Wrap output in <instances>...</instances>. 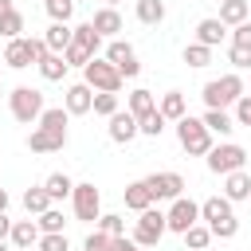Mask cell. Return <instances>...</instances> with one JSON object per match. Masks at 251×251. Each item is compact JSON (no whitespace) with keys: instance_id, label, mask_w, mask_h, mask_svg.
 <instances>
[{"instance_id":"cell-51","label":"cell","mask_w":251,"mask_h":251,"mask_svg":"<svg viewBox=\"0 0 251 251\" xmlns=\"http://www.w3.org/2000/svg\"><path fill=\"white\" fill-rule=\"evenodd\" d=\"M0 94H4V90H0Z\"/></svg>"},{"instance_id":"cell-1","label":"cell","mask_w":251,"mask_h":251,"mask_svg":"<svg viewBox=\"0 0 251 251\" xmlns=\"http://www.w3.org/2000/svg\"><path fill=\"white\" fill-rule=\"evenodd\" d=\"M200 220L212 227L216 239H235V231H239V220H235L227 196H208V200L200 204Z\"/></svg>"},{"instance_id":"cell-48","label":"cell","mask_w":251,"mask_h":251,"mask_svg":"<svg viewBox=\"0 0 251 251\" xmlns=\"http://www.w3.org/2000/svg\"><path fill=\"white\" fill-rule=\"evenodd\" d=\"M0 212H8V188H0Z\"/></svg>"},{"instance_id":"cell-21","label":"cell","mask_w":251,"mask_h":251,"mask_svg":"<svg viewBox=\"0 0 251 251\" xmlns=\"http://www.w3.org/2000/svg\"><path fill=\"white\" fill-rule=\"evenodd\" d=\"M71 39H75V27H71V24H51V27L43 31L47 51H55V55H63V51L71 47Z\"/></svg>"},{"instance_id":"cell-44","label":"cell","mask_w":251,"mask_h":251,"mask_svg":"<svg viewBox=\"0 0 251 251\" xmlns=\"http://www.w3.org/2000/svg\"><path fill=\"white\" fill-rule=\"evenodd\" d=\"M235 126H251V94H243L235 102Z\"/></svg>"},{"instance_id":"cell-46","label":"cell","mask_w":251,"mask_h":251,"mask_svg":"<svg viewBox=\"0 0 251 251\" xmlns=\"http://www.w3.org/2000/svg\"><path fill=\"white\" fill-rule=\"evenodd\" d=\"M12 224H16V220H8V212H0V239L12 235Z\"/></svg>"},{"instance_id":"cell-43","label":"cell","mask_w":251,"mask_h":251,"mask_svg":"<svg viewBox=\"0 0 251 251\" xmlns=\"http://www.w3.org/2000/svg\"><path fill=\"white\" fill-rule=\"evenodd\" d=\"M231 47H247V51H251V20L231 31Z\"/></svg>"},{"instance_id":"cell-30","label":"cell","mask_w":251,"mask_h":251,"mask_svg":"<svg viewBox=\"0 0 251 251\" xmlns=\"http://www.w3.org/2000/svg\"><path fill=\"white\" fill-rule=\"evenodd\" d=\"M43 188H47V196H51V200H67V196L75 192V180H71L67 173H51V176L43 180Z\"/></svg>"},{"instance_id":"cell-34","label":"cell","mask_w":251,"mask_h":251,"mask_svg":"<svg viewBox=\"0 0 251 251\" xmlns=\"http://www.w3.org/2000/svg\"><path fill=\"white\" fill-rule=\"evenodd\" d=\"M67 106H51V110H43V118H39V126L43 129H59V133H67Z\"/></svg>"},{"instance_id":"cell-39","label":"cell","mask_w":251,"mask_h":251,"mask_svg":"<svg viewBox=\"0 0 251 251\" xmlns=\"http://www.w3.org/2000/svg\"><path fill=\"white\" fill-rule=\"evenodd\" d=\"M82 251H114V235H106V231H90L86 235V243H82Z\"/></svg>"},{"instance_id":"cell-36","label":"cell","mask_w":251,"mask_h":251,"mask_svg":"<svg viewBox=\"0 0 251 251\" xmlns=\"http://www.w3.org/2000/svg\"><path fill=\"white\" fill-rule=\"evenodd\" d=\"M184 63L196 67V71L208 67V63H212V47H204V43H188V47H184Z\"/></svg>"},{"instance_id":"cell-42","label":"cell","mask_w":251,"mask_h":251,"mask_svg":"<svg viewBox=\"0 0 251 251\" xmlns=\"http://www.w3.org/2000/svg\"><path fill=\"white\" fill-rule=\"evenodd\" d=\"M35 247H39V251H71L67 235H43V239H39Z\"/></svg>"},{"instance_id":"cell-24","label":"cell","mask_w":251,"mask_h":251,"mask_svg":"<svg viewBox=\"0 0 251 251\" xmlns=\"http://www.w3.org/2000/svg\"><path fill=\"white\" fill-rule=\"evenodd\" d=\"M157 110H161L169 122H180V118L188 114V102H184V94H180V90H165V94H161V102H157Z\"/></svg>"},{"instance_id":"cell-7","label":"cell","mask_w":251,"mask_h":251,"mask_svg":"<svg viewBox=\"0 0 251 251\" xmlns=\"http://www.w3.org/2000/svg\"><path fill=\"white\" fill-rule=\"evenodd\" d=\"M165 231H169L165 212H161V208H145V212L137 216V224H133V235H129V239H133L137 247H157Z\"/></svg>"},{"instance_id":"cell-2","label":"cell","mask_w":251,"mask_h":251,"mask_svg":"<svg viewBox=\"0 0 251 251\" xmlns=\"http://www.w3.org/2000/svg\"><path fill=\"white\" fill-rule=\"evenodd\" d=\"M176 141H180V149H184L188 157H208V153H212V129L204 126V118L184 114V118L176 122Z\"/></svg>"},{"instance_id":"cell-14","label":"cell","mask_w":251,"mask_h":251,"mask_svg":"<svg viewBox=\"0 0 251 251\" xmlns=\"http://www.w3.org/2000/svg\"><path fill=\"white\" fill-rule=\"evenodd\" d=\"M63 145H67V133H59V129L35 126V129L27 133V149H31V153H59Z\"/></svg>"},{"instance_id":"cell-25","label":"cell","mask_w":251,"mask_h":251,"mask_svg":"<svg viewBox=\"0 0 251 251\" xmlns=\"http://www.w3.org/2000/svg\"><path fill=\"white\" fill-rule=\"evenodd\" d=\"M35 67H39L43 82H63V75H67V59H63V55H55V51H47Z\"/></svg>"},{"instance_id":"cell-4","label":"cell","mask_w":251,"mask_h":251,"mask_svg":"<svg viewBox=\"0 0 251 251\" xmlns=\"http://www.w3.org/2000/svg\"><path fill=\"white\" fill-rule=\"evenodd\" d=\"M82 82L90 86V90H98V94H118L122 90V71L110 63V59H90L86 67H82Z\"/></svg>"},{"instance_id":"cell-27","label":"cell","mask_w":251,"mask_h":251,"mask_svg":"<svg viewBox=\"0 0 251 251\" xmlns=\"http://www.w3.org/2000/svg\"><path fill=\"white\" fill-rule=\"evenodd\" d=\"M51 204H55V200L47 196V188H43V184H35V188H27V192H24V208H27V216H43Z\"/></svg>"},{"instance_id":"cell-41","label":"cell","mask_w":251,"mask_h":251,"mask_svg":"<svg viewBox=\"0 0 251 251\" xmlns=\"http://www.w3.org/2000/svg\"><path fill=\"white\" fill-rule=\"evenodd\" d=\"M227 63H231L235 71H247V67H251V51H247V47H227Z\"/></svg>"},{"instance_id":"cell-9","label":"cell","mask_w":251,"mask_h":251,"mask_svg":"<svg viewBox=\"0 0 251 251\" xmlns=\"http://www.w3.org/2000/svg\"><path fill=\"white\" fill-rule=\"evenodd\" d=\"M165 220H169V231L184 235L188 227H196V224H200V204H196V200H188V196H180V200H173V208L165 212Z\"/></svg>"},{"instance_id":"cell-38","label":"cell","mask_w":251,"mask_h":251,"mask_svg":"<svg viewBox=\"0 0 251 251\" xmlns=\"http://www.w3.org/2000/svg\"><path fill=\"white\" fill-rule=\"evenodd\" d=\"M165 122H169V118H165L161 110H153V114H149V118H141L137 126H141V133H145V137H161V133H165Z\"/></svg>"},{"instance_id":"cell-18","label":"cell","mask_w":251,"mask_h":251,"mask_svg":"<svg viewBox=\"0 0 251 251\" xmlns=\"http://www.w3.org/2000/svg\"><path fill=\"white\" fill-rule=\"evenodd\" d=\"M90 24H94V31H98L102 39H118V31H122V16H118V8H98Z\"/></svg>"},{"instance_id":"cell-50","label":"cell","mask_w":251,"mask_h":251,"mask_svg":"<svg viewBox=\"0 0 251 251\" xmlns=\"http://www.w3.org/2000/svg\"><path fill=\"white\" fill-rule=\"evenodd\" d=\"M0 251H12V247H8V239H0Z\"/></svg>"},{"instance_id":"cell-20","label":"cell","mask_w":251,"mask_h":251,"mask_svg":"<svg viewBox=\"0 0 251 251\" xmlns=\"http://www.w3.org/2000/svg\"><path fill=\"white\" fill-rule=\"evenodd\" d=\"M224 35H227V27L220 24V16H208L196 24V43H204V47H220Z\"/></svg>"},{"instance_id":"cell-53","label":"cell","mask_w":251,"mask_h":251,"mask_svg":"<svg viewBox=\"0 0 251 251\" xmlns=\"http://www.w3.org/2000/svg\"><path fill=\"white\" fill-rule=\"evenodd\" d=\"M0 59H4V55H0Z\"/></svg>"},{"instance_id":"cell-6","label":"cell","mask_w":251,"mask_h":251,"mask_svg":"<svg viewBox=\"0 0 251 251\" xmlns=\"http://www.w3.org/2000/svg\"><path fill=\"white\" fill-rule=\"evenodd\" d=\"M243 165H247V149H243L239 141H220V145H212V153H208V169H212L216 176L239 173Z\"/></svg>"},{"instance_id":"cell-23","label":"cell","mask_w":251,"mask_h":251,"mask_svg":"<svg viewBox=\"0 0 251 251\" xmlns=\"http://www.w3.org/2000/svg\"><path fill=\"white\" fill-rule=\"evenodd\" d=\"M71 43H75V47H82L86 55H94V59H98V51H102V35L94 31V24H90V20L75 27V39H71Z\"/></svg>"},{"instance_id":"cell-52","label":"cell","mask_w":251,"mask_h":251,"mask_svg":"<svg viewBox=\"0 0 251 251\" xmlns=\"http://www.w3.org/2000/svg\"><path fill=\"white\" fill-rule=\"evenodd\" d=\"M43 4H47V0H43Z\"/></svg>"},{"instance_id":"cell-22","label":"cell","mask_w":251,"mask_h":251,"mask_svg":"<svg viewBox=\"0 0 251 251\" xmlns=\"http://www.w3.org/2000/svg\"><path fill=\"white\" fill-rule=\"evenodd\" d=\"M247 16H251V4L247 0H220V24L227 27H239V24H247Z\"/></svg>"},{"instance_id":"cell-19","label":"cell","mask_w":251,"mask_h":251,"mask_svg":"<svg viewBox=\"0 0 251 251\" xmlns=\"http://www.w3.org/2000/svg\"><path fill=\"white\" fill-rule=\"evenodd\" d=\"M224 196L231 200V204H239V200H251V176L239 169V173H227L224 176Z\"/></svg>"},{"instance_id":"cell-16","label":"cell","mask_w":251,"mask_h":251,"mask_svg":"<svg viewBox=\"0 0 251 251\" xmlns=\"http://www.w3.org/2000/svg\"><path fill=\"white\" fill-rule=\"evenodd\" d=\"M8 239H12V247H16V251H31V247L43 239V231H39V224H35V220H16Z\"/></svg>"},{"instance_id":"cell-17","label":"cell","mask_w":251,"mask_h":251,"mask_svg":"<svg viewBox=\"0 0 251 251\" xmlns=\"http://www.w3.org/2000/svg\"><path fill=\"white\" fill-rule=\"evenodd\" d=\"M122 196H126V208H129V212H137V216H141V212H145V208H153V204H157V200H153V192H149V184H145V180H129V184H126V192H122Z\"/></svg>"},{"instance_id":"cell-3","label":"cell","mask_w":251,"mask_h":251,"mask_svg":"<svg viewBox=\"0 0 251 251\" xmlns=\"http://www.w3.org/2000/svg\"><path fill=\"white\" fill-rule=\"evenodd\" d=\"M200 94H204V106L208 110H227V106H235L243 98V78L239 75H220V78L204 82Z\"/></svg>"},{"instance_id":"cell-47","label":"cell","mask_w":251,"mask_h":251,"mask_svg":"<svg viewBox=\"0 0 251 251\" xmlns=\"http://www.w3.org/2000/svg\"><path fill=\"white\" fill-rule=\"evenodd\" d=\"M12 8H16V0H0V20H4V16L12 12Z\"/></svg>"},{"instance_id":"cell-29","label":"cell","mask_w":251,"mask_h":251,"mask_svg":"<svg viewBox=\"0 0 251 251\" xmlns=\"http://www.w3.org/2000/svg\"><path fill=\"white\" fill-rule=\"evenodd\" d=\"M204 126H208L212 133H220V137H231V129H235V118H231L227 110H208V114H204Z\"/></svg>"},{"instance_id":"cell-28","label":"cell","mask_w":251,"mask_h":251,"mask_svg":"<svg viewBox=\"0 0 251 251\" xmlns=\"http://www.w3.org/2000/svg\"><path fill=\"white\" fill-rule=\"evenodd\" d=\"M133 12H137V20H141V24L157 27V24L165 20V0H137V4H133Z\"/></svg>"},{"instance_id":"cell-32","label":"cell","mask_w":251,"mask_h":251,"mask_svg":"<svg viewBox=\"0 0 251 251\" xmlns=\"http://www.w3.org/2000/svg\"><path fill=\"white\" fill-rule=\"evenodd\" d=\"M35 224H39V231H43V235H63V224H67V220H63V212H59V208H47L43 216H35Z\"/></svg>"},{"instance_id":"cell-10","label":"cell","mask_w":251,"mask_h":251,"mask_svg":"<svg viewBox=\"0 0 251 251\" xmlns=\"http://www.w3.org/2000/svg\"><path fill=\"white\" fill-rule=\"evenodd\" d=\"M102 59H110V63L122 71V78H137V75H141V63H137V55H133V47H129L126 39H110Z\"/></svg>"},{"instance_id":"cell-15","label":"cell","mask_w":251,"mask_h":251,"mask_svg":"<svg viewBox=\"0 0 251 251\" xmlns=\"http://www.w3.org/2000/svg\"><path fill=\"white\" fill-rule=\"evenodd\" d=\"M63 106H67V114H90V110H94V90H90L86 82H71Z\"/></svg>"},{"instance_id":"cell-35","label":"cell","mask_w":251,"mask_h":251,"mask_svg":"<svg viewBox=\"0 0 251 251\" xmlns=\"http://www.w3.org/2000/svg\"><path fill=\"white\" fill-rule=\"evenodd\" d=\"M43 8L51 16V24H71V16H75V0H47Z\"/></svg>"},{"instance_id":"cell-5","label":"cell","mask_w":251,"mask_h":251,"mask_svg":"<svg viewBox=\"0 0 251 251\" xmlns=\"http://www.w3.org/2000/svg\"><path fill=\"white\" fill-rule=\"evenodd\" d=\"M8 110H12V118L16 122H24V126H31V122H39L43 118V94L35 90V86H16L12 94H8Z\"/></svg>"},{"instance_id":"cell-37","label":"cell","mask_w":251,"mask_h":251,"mask_svg":"<svg viewBox=\"0 0 251 251\" xmlns=\"http://www.w3.org/2000/svg\"><path fill=\"white\" fill-rule=\"evenodd\" d=\"M98 231H106V235L122 239V235H126V220H122L118 212H102V220H98Z\"/></svg>"},{"instance_id":"cell-26","label":"cell","mask_w":251,"mask_h":251,"mask_svg":"<svg viewBox=\"0 0 251 251\" xmlns=\"http://www.w3.org/2000/svg\"><path fill=\"white\" fill-rule=\"evenodd\" d=\"M126 110H129V114H133L137 122H141V118H149V114L157 110V98H153V90H145V86H137V90L129 94V106H126Z\"/></svg>"},{"instance_id":"cell-45","label":"cell","mask_w":251,"mask_h":251,"mask_svg":"<svg viewBox=\"0 0 251 251\" xmlns=\"http://www.w3.org/2000/svg\"><path fill=\"white\" fill-rule=\"evenodd\" d=\"M114 251H145V247H137L133 239H126V235H122V239H114Z\"/></svg>"},{"instance_id":"cell-8","label":"cell","mask_w":251,"mask_h":251,"mask_svg":"<svg viewBox=\"0 0 251 251\" xmlns=\"http://www.w3.org/2000/svg\"><path fill=\"white\" fill-rule=\"evenodd\" d=\"M71 208H75V220L98 224V220H102V192H98L90 180H82V184H75V192H71Z\"/></svg>"},{"instance_id":"cell-49","label":"cell","mask_w":251,"mask_h":251,"mask_svg":"<svg viewBox=\"0 0 251 251\" xmlns=\"http://www.w3.org/2000/svg\"><path fill=\"white\" fill-rule=\"evenodd\" d=\"M114 4H122V0H102V8H114Z\"/></svg>"},{"instance_id":"cell-40","label":"cell","mask_w":251,"mask_h":251,"mask_svg":"<svg viewBox=\"0 0 251 251\" xmlns=\"http://www.w3.org/2000/svg\"><path fill=\"white\" fill-rule=\"evenodd\" d=\"M94 114L114 118V114H118V94H98V90H94Z\"/></svg>"},{"instance_id":"cell-33","label":"cell","mask_w":251,"mask_h":251,"mask_svg":"<svg viewBox=\"0 0 251 251\" xmlns=\"http://www.w3.org/2000/svg\"><path fill=\"white\" fill-rule=\"evenodd\" d=\"M24 27H27V20H24V12H20V8H12V12L0 20V35H4V39H20V31H24Z\"/></svg>"},{"instance_id":"cell-13","label":"cell","mask_w":251,"mask_h":251,"mask_svg":"<svg viewBox=\"0 0 251 251\" xmlns=\"http://www.w3.org/2000/svg\"><path fill=\"white\" fill-rule=\"evenodd\" d=\"M35 63V47H31V39H8L4 43V67H12V71H24V67H31Z\"/></svg>"},{"instance_id":"cell-12","label":"cell","mask_w":251,"mask_h":251,"mask_svg":"<svg viewBox=\"0 0 251 251\" xmlns=\"http://www.w3.org/2000/svg\"><path fill=\"white\" fill-rule=\"evenodd\" d=\"M106 133H110V141H114V145H129V141L141 133V126H137V118H133L129 110H118V114L110 118Z\"/></svg>"},{"instance_id":"cell-11","label":"cell","mask_w":251,"mask_h":251,"mask_svg":"<svg viewBox=\"0 0 251 251\" xmlns=\"http://www.w3.org/2000/svg\"><path fill=\"white\" fill-rule=\"evenodd\" d=\"M145 184H149L153 200H180V196H184V176H180V173H173V169L145 176Z\"/></svg>"},{"instance_id":"cell-31","label":"cell","mask_w":251,"mask_h":251,"mask_svg":"<svg viewBox=\"0 0 251 251\" xmlns=\"http://www.w3.org/2000/svg\"><path fill=\"white\" fill-rule=\"evenodd\" d=\"M216 235H212V227L208 224H196V227H188L184 231V247L188 251H208V243H212Z\"/></svg>"}]
</instances>
